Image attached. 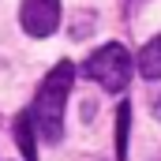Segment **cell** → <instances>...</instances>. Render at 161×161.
Masks as SVG:
<instances>
[{
    "label": "cell",
    "instance_id": "obj_1",
    "mask_svg": "<svg viewBox=\"0 0 161 161\" xmlns=\"http://www.w3.org/2000/svg\"><path fill=\"white\" fill-rule=\"evenodd\" d=\"M71 82H75V68L68 60H60L45 75V82H41V90H38V101H34L30 116H34V131L45 142H60V135H64V109H68Z\"/></svg>",
    "mask_w": 161,
    "mask_h": 161
},
{
    "label": "cell",
    "instance_id": "obj_2",
    "mask_svg": "<svg viewBox=\"0 0 161 161\" xmlns=\"http://www.w3.org/2000/svg\"><path fill=\"white\" fill-rule=\"evenodd\" d=\"M86 75H90L94 82H101V90L120 94L124 86L131 82V56H127V49H124L120 41L101 45L97 53H90V60H86Z\"/></svg>",
    "mask_w": 161,
    "mask_h": 161
},
{
    "label": "cell",
    "instance_id": "obj_3",
    "mask_svg": "<svg viewBox=\"0 0 161 161\" xmlns=\"http://www.w3.org/2000/svg\"><path fill=\"white\" fill-rule=\"evenodd\" d=\"M19 19L30 38H49L60 26V0H23Z\"/></svg>",
    "mask_w": 161,
    "mask_h": 161
},
{
    "label": "cell",
    "instance_id": "obj_4",
    "mask_svg": "<svg viewBox=\"0 0 161 161\" xmlns=\"http://www.w3.org/2000/svg\"><path fill=\"white\" fill-rule=\"evenodd\" d=\"M139 75L142 79H161V34L142 45V53H139Z\"/></svg>",
    "mask_w": 161,
    "mask_h": 161
},
{
    "label": "cell",
    "instance_id": "obj_5",
    "mask_svg": "<svg viewBox=\"0 0 161 161\" xmlns=\"http://www.w3.org/2000/svg\"><path fill=\"white\" fill-rule=\"evenodd\" d=\"M34 116L30 113H23L19 120H15V139H19V150H23V161H38V150H34Z\"/></svg>",
    "mask_w": 161,
    "mask_h": 161
},
{
    "label": "cell",
    "instance_id": "obj_6",
    "mask_svg": "<svg viewBox=\"0 0 161 161\" xmlns=\"http://www.w3.org/2000/svg\"><path fill=\"white\" fill-rule=\"evenodd\" d=\"M127 127H131V105L124 101L116 113V161H127Z\"/></svg>",
    "mask_w": 161,
    "mask_h": 161
},
{
    "label": "cell",
    "instance_id": "obj_7",
    "mask_svg": "<svg viewBox=\"0 0 161 161\" xmlns=\"http://www.w3.org/2000/svg\"><path fill=\"white\" fill-rule=\"evenodd\" d=\"M154 116H158V120H161V97H158V101H154Z\"/></svg>",
    "mask_w": 161,
    "mask_h": 161
},
{
    "label": "cell",
    "instance_id": "obj_8",
    "mask_svg": "<svg viewBox=\"0 0 161 161\" xmlns=\"http://www.w3.org/2000/svg\"><path fill=\"white\" fill-rule=\"evenodd\" d=\"M135 4H142V0H135Z\"/></svg>",
    "mask_w": 161,
    "mask_h": 161
}]
</instances>
